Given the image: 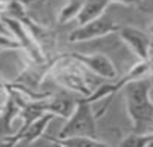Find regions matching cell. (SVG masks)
<instances>
[{"instance_id": "1", "label": "cell", "mask_w": 153, "mask_h": 147, "mask_svg": "<svg viewBox=\"0 0 153 147\" xmlns=\"http://www.w3.org/2000/svg\"><path fill=\"white\" fill-rule=\"evenodd\" d=\"M150 77L129 82L122 88L126 102V111L137 134H144L146 128H152L153 104L150 99Z\"/></svg>"}, {"instance_id": "2", "label": "cell", "mask_w": 153, "mask_h": 147, "mask_svg": "<svg viewBox=\"0 0 153 147\" xmlns=\"http://www.w3.org/2000/svg\"><path fill=\"white\" fill-rule=\"evenodd\" d=\"M71 137L97 138V116L92 111V104L88 102L85 98L76 101V108L73 114L65 120L58 135H55V138Z\"/></svg>"}, {"instance_id": "3", "label": "cell", "mask_w": 153, "mask_h": 147, "mask_svg": "<svg viewBox=\"0 0 153 147\" xmlns=\"http://www.w3.org/2000/svg\"><path fill=\"white\" fill-rule=\"evenodd\" d=\"M120 27L114 24V21L107 16L102 15L100 18H97L95 21H91L82 27H77L76 30H73L68 36L70 42H86V40H94V39H100L104 37L116 30H119Z\"/></svg>"}, {"instance_id": "4", "label": "cell", "mask_w": 153, "mask_h": 147, "mask_svg": "<svg viewBox=\"0 0 153 147\" xmlns=\"http://www.w3.org/2000/svg\"><path fill=\"white\" fill-rule=\"evenodd\" d=\"M0 22H3L9 31L12 33L13 39L21 45V48H24L27 50V53L36 61V62H42L45 59L40 46L37 45V42L33 39V36L30 34V31L27 30V27H24V24L16 19V18H12V16H3L0 15Z\"/></svg>"}, {"instance_id": "5", "label": "cell", "mask_w": 153, "mask_h": 147, "mask_svg": "<svg viewBox=\"0 0 153 147\" xmlns=\"http://www.w3.org/2000/svg\"><path fill=\"white\" fill-rule=\"evenodd\" d=\"M53 117H55V116L51 114V113H45V114L40 116L37 120H34V122L31 123V126H30L28 129H25L22 134L6 137V138L0 143V147H16L18 144H21V146L31 144L33 141H36L37 138H40V137L45 134L46 126L49 125V122H51Z\"/></svg>"}, {"instance_id": "6", "label": "cell", "mask_w": 153, "mask_h": 147, "mask_svg": "<svg viewBox=\"0 0 153 147\" xmlns=\"http://www.w3.org/2000/svg\"><path fill=\"white\" fill-rule=\"evenodd\" d=\"M71 59L79 61L85 67H88L91 71L98 74L102 79H116L117 77V70L111 59L102 53H91V55H82V53H70L68 55Z\"/></svg>"}, {"instance_id": "7", "label": "cell", "mask_w": 153, "mask_h": 147, "mask_svg": "<svg viewBox=\"0 0 153 147\" xmlns=\"http://www.w3.org/2000/svg\"><path fill=\"white\" fill-rule=\"evenodd\" d=\"M119 34H120V39L129 46V49L141 61H150L152 40L146 33H143L134 27H123V28H120Z\"/></svg>"}, {"instance_id": "8", "label": "cell", "mask_w": 153, "mask_h": 147, "mask_svg": "<svg viewBox=\"0 0 153 147\" xmlns=\"http://www.w3.org/2000/svg\"><path fill=\"white\" fill-rule=\"evenodd\" d=\"M108 1L107 0H86L83 1V6L76 18L77 25L82 27L91 21H95L97 18H100L104 15V10L107 9Z\"/></svg>"}, {"instance_id": "9", "label": "cell", "mask_w": 153, "mask_h": 147, "mask_svg": "<svg viewBox=\"0 0 153 147\" xmlns=\"http://www.w3.org/2000/svg\"><path fill=\"white\" fill-rule=\"evenodd\" d=\"M76 108V101L68 99V98H56L52 101L45 102V111L51 113L53 116H59L62 119H68Z\"/></svg>"}, {"instance_id": "10", "label": "cell", "mask_w": 153, "mask_h": 147, "mask_svg": "<svg viewBox=\"0 0 153 147\" xmlns=\"http://www.w3.org/2000/svg\"><path fill=\"white\" fill-rule=\"evenodd\" d=\"M58 82L70 89L79 91L82 94H86L88 97L91 95V91L88 89V82H86V76H82L79 73H71V71H62L59 73Z\"/></svg>"}, {"instance_id": "11", "label": "cell", "mask_w": 153, "mask_h": 147, "mask_svg": "<svg viewBox=\"0 0 153 147\" xmlns=\"http://www.w3.org/2000/svg\"><path fill=\"white\" fill-rule=\"evenodd\" d=\"M45 140H52L64 147H110L108 144L98 141L91 137H71V138H55L53 135H42Z\"/></svg>"}, {"instance_id": "12", "label": "cell", "mask_w": 153, "mask_h": 147, "mask_svg": "<svg viewBox=\"0 0 153 147\" xmlns=\"http://www.w3.org/2000/svg\"><path fill=\"white\" fill-rule=\"evenodd\" d=\"M83 6V1L80 0H73V1H68L61 10H59V15H58V22L59 24H67L73 19L77 18L80 9Z\"/></svg>"}, {"instance_id": "13", "label": "cell", "mask_w": 153, "mask_h": 147, "mask_svg": "<svg viewBox=\"0 0 153 147\" xmlns=\"http://www.w3.org/2000/svg\"><path fill=\"white\" fill-rule=\"evenodd\" d=\"M153 141L152 134H132L122 140L119 147H146Z\"/></svg>"}, {"instance_id": "14", "label": "cell", "mask_w": 153, "mask_h": 147, "mask_svg": "<svg viewBox=\"0 0 153 147\" xmlns=\"http://www.w3.org/2000/svg\"><path fill=\"white\" fill-rule=\"evenodd\" d=\"M19 48H21V45H19L15 39L0 34V49H1V50H3V49H19Z\"/></svg>"}, {"instance_id": "15", "label": "cell", "mask_w": 153, "mask_h": 147, "mask_svg": "<svg viewBox=\"0 0 153 147\" xmlns=\"http://www.w3.org/2000/svg\"><path fill=\"white\" fill-rule=\"evenodd\" d=\"M48 143H49V147H64V146H61L59 143H56V141H52V140H46Z\"/></svg>"}, {"instance_id": "16", "label": "cell", "mask_w": 153, "mask_h": 147, "mask_svg": "<svg viewBox=\"0 0 153 147\" xmlns=\"http://www.w3.org/2000/svg\"><path fill=\"white\" fill-rule=\"evenodd\" d=\"M0 52H1V49H0Z\"/></svg>"}]
</instances>
